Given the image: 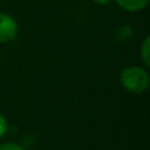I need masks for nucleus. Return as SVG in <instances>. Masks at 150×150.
<instances>
[{"label":"nucleus","mask_w":150,"mask_h":150,"mask_svg":"<svg viewBox=\"0 0 150 150\" xmlns=\"http://www.w3.org/2000/svg\"><path fill=\"white\" fill-rule=\"evenodd\" d=\"M117 4L127 11H140L148 5L149 0H116Z\"/></svg>","instance_id":"7ed1b4c3"},{"label":"nucleus","mask_w":150,"mask_h":150,"mask_svg":"<svg viewBox=\"0 0 150 150\" xmlns=\"http://www.w3.org/2000/svg\"><path fill=\"white\" fill-rule=\"evenodd\" d=\"M17 34V24L9 15L0 13V44L12 41Z\"/></svg>","instance_id":"f03ea898"},{"label":"nucleus","mask_w":150,"mask_h":150,"mask_svg":"<svg viewBox=\"0 0 150 150\" xmlns=\"http://www.w3.org/2000/svg\"><path fill=\"white\" fill-rule=\"evenodd\" d=\"M121 83L129 92L141 93L149 86V75L144 69L132 66L121 73Z\"/></svg>","instance_id":"f257e3e1"},{"label":"nucleus","mask_w":150,"mask_h":150,"mask_svg":"<svg viewBox=\"0 0 150 150\" xmlns=\"http://www.w3.org/2000/svg\"><path fill=\"white\" fill-rule=\"evenodd\" d=\"M0 150H24L20 145L17 144H12V142H8V144H3L0 145Z\"/></svg>","instance_id":"39448f33"},{"label":"nucleus","mask_w":150,"mask_h":150,"mask_svg":"<svg viewBox=\"0 0 150 150\" xmlns=\"http://www.w3.org/2000/svg\"><path fill=\"white\" fill-rule=\"evenodd\" d=\"M149 44H150V38L148 37V38L144 41V45H142V59H144V62H145V65L146 66H149L150 65V59H149Z\"/></svg>","instance_id":"20e7f679"},{"label":"nucleus","mask_w":150,"mask_h":150,"mask_svg":"<svg viewBox=\"0 0 150 150\" xmlns=\"http://www.w3.org/2000/svg\"><path fill=\"white\" fill-rule=\"evenodd\" d=\"M5 132H7V121L3 117V115H0V137H3Z\"/></svg>","instance_id":"423d86ee"},{"label":"nucleus","mask_w":150,"mask_h":150,"mask_svg":"<svg viewBox=\"0 0 150 150\" xmlns=\"http://www.w3.org/2000/svg\"><path fill=\"white\" fill-rule=\"evenodd\" d=\"M95 3H98V4H105V3H108L109 0H93Z\"/></svg>","instance_id":"0eeeda50"}]
</instances>
